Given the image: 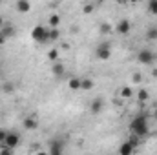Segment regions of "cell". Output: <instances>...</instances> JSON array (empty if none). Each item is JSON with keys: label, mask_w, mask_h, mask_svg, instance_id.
Segmentation results:
<instances>
[{"label": "cell", "mask_w": 157, "mask_h": 155, "mask_svg": "<svg viewBox=\"0 0 157 155\" xmlns=\"http://www.w3.org/2000/svg\"><path fill=\"white\" fill-rule=\"evenodd\" d=\"M130 131H132V135H135V137H144V135H148V131H150V126H148V117L144 115V113H141V115H135L132 119V122H130Z\"/></svg>", "instance_id": "cell-1"}, {"label": "cell", "mask_w": 157, "mask_h": 155, "mask_svg": "<svg viewBox=\"0 0 157 155\" xmlns=\"http://www.w3.org/2000/svg\"><path fill=\"white\" fill-rule=\"evenodd\" d=\"M31 39L35 40V42H39V44L49 42V28H46V26H35L31 29Z\"/></svg>", "instance_id": "cell-2"}, {"label": "cell", "mask_w": 157, "mask_h": 155, "mask_svg": "<svg viewBox=\"0 0 157 155\" xmlns=\"http://www.w3.org/2000/svg\"><path fill=\"white\" fill-rule=\"evenodd\" d=\"M95 55L99 60H110L112 59V44L110 42H101L95 49Z\"/></svg>", "instance_id": "cell-3"}, {"label": "cell", "mask_w": 157, "mask_h": 155, "mask_svg": "<svg viewBox=\"0 0 157 155\" xmlns=\"http://www.w3.org/2000/svg\"><path fill=\"white\" fill-rule=\"evenodd\" d=\"M157 55L152 51V49H141L139 53H137V62H141V64H144V66H152L154 62H155Z\"/></svg>", "instance_id": "cell-4"}, {"label": "cell", "mask_w": 157, "mask_h": 155, "mask_svg": "<svg viewBox=\"0 0 157 155\" xmlns=\"http://www.w3.org/2000/svg\"><path fill=\"white\" fill-rule=\"evenodd\" d=\"M18 144H20V135H18V133H15V131H9V133H7V137H6V141H4V144H2L0 148L15 150Z\"/></svg>", "instance_id": "cell-5"}, {"label": "cell", "mask_w": 157, "mask_h": 155, "mask_svg": "<svg viewBox=\"0 0 157 155\" xmlns=\"http://www.w3.org/2000/svg\"><path fill=\"white\" fill-rule=\"evenodd\" d=\"M48 153L49 155H64V141L62 139H51Z\"/></svg>", "instance_id": "cell-6"}, {"label": "cell", "mask_w": 157, "mask_h": 155, "mask_svg": "<svg viewBox=\"0 0 157 155\" xmlns=\"http://www.w3.org/2000/svg\"><path fill=\"white\" fill-rule=\"evenodd\" d=\"M113 29L117 31L119 35H128V33H130V29H132V22H130L128 18H121Z\"/></svg>", "instance_id": "cell-7"}, {"label": "cell", "mask_w": 157, "mask_h": 155, "mask_svg": "<svg viewBox=\"0 0 157 155\" xmlns=\"http://www.w3.org/2000/svg\"><path fill=\"white\" fill-rule=\"evenodd\" d=\"M24 128L26 130H37L39 128V120H37V117L35 115H29V117H24Z\"/></svg>", "instance_id": "cell-8"}, {"label": "cell", "mask_w": 157, "mask_h": 155, "mask_svg": "<svg viewBox=\"0 0 157 155\" xmlns=\"http://www.w3.org/2000/svg\"><path fill=\"white\" fill-rule=\"evenodd\" d=\"M102 108H104V102H102V99H95V100H91L90 112H91L93 115H97V113H101V112H102Z\"/></svg>", "instance_id": "cell-9"}, {"label": "cell", "mask_w": 157, "mask_h": 155, "mask_svg": "<svg viewBox=\"0 0 157 155\" xmlns=\"http://www.w3.org/2000/svg\"><path fill=\"white\" fill-rule=\"evenodd\" d=\"M133 152H135V148H133L128 141L119 146V155H133Z\"/></svg>", "instance_id": "cell-10"}, {"label": "cell", "mask_w": 157, "mask_h": 155, "mask_svg": "<svg viewBox=\"0 0 157 155\" xmlns=\"http://www.w3.org/2000/svg\"><path fill=\"white\" fill-rule=\"evenodd\" d=\"M15 7H17V11H20V13H29V11H31V4H29L28 0H18V2L15 4Z\"/></svg>", "instance_id": "cell-11"}, {"label": "cell", "mask_w": 157, "mask_h": 155, "mask_svg": "<svg viewBox=\"0 0 157 155\" xmlns=\"http://www.w3.org/2000/svg\"><path fill=\"white\" fill-rule=\"evenodd\" d=\"M51 73H53L55 77H62V75L66 73V66H64V64H60V62H55V64H53V68H51Z\"/></svg>", "instance_id": "cell-12"}, {"label": "cell", "mask_w": 157, "mask_h": 155, "mask_svg": "<svg viewBox=\"0 0 157 155\" xmlns=\"http://www.w3.org/2000/svg\"><path fill=\"white\" fill-rule=\"evenodd\" d=\"M59 24H60V17H59L57 13L49 15V20H48V28H49V29H57V28H59Z\"/></svg>", "instance_id": "cell-13"}, {"label": "cell", "mask_w": 157, "mask_h": 155, "mask_svg": "<svg viewBox=\"0 0 157 155\" xmlns=\"http://www.w3.org/2000/svg\"><path fill=\"white\" fill-rule=\"evenodd\" d=\"M93 88H95V82L91 78H80V89L82 91H90Z\"/></svg>", "instance_id": "cell-14"}, {"label": "cell", "mask_w": 157, "mask_h": 155, "mask_svg": "<svg viewBox=\"0 0 157 155\" xmlns=\"http://www.w3.org/2000/svg\"><path fill=\"white\" fill-rule=\"evenodd\" d=\"M119 95H121V99H132L133 97V88L132 86H124V88H121Z\"/></svg>", "instance_id": "cell-15"}, {"label": "cell", "mask_w": 157, "mask_h": 155, "mask_svg": "<svg viewBox=\"0 0 157 155\" xmlns=\"http://www.w3.org/2000/svg\"><path fill=\"white\" fill-rule=\"evenodd\" d=\"M68 88H70L71 91H78V89H80V78L78 77H71L70 78V82H68Z\"/></svg>", "instance_id": "cell-16"}, {"label": "cell", "mask_w": 157, "mask_h": 155, "mask_svg": "<svg viewBox=\"0 0 157 155\" xmlns=\"http://www.w3.org/2000/svg\"><path fill=\"white\" fill-rule=\"evenodd\" d=\"M148 99H150V93H148L146 89H143V88L137 89V100H139V102H146Z\"/></svg>", "instance_id": "cell-17"}, {"label": "cell", "mask_w": 157, "mask_h": 155, "mask_svg": "<svg viewBox=\"0 0 157 155\" xmlns=\"http://www.w3.org/2000/svg\"><path fill=\"white\" fill-rule=\"evenodd\" d=\"M146 39L148 40H157V26H150L146 31Z\"/></svg>", "instance_id": "cell-18"}, {"label": "cell", "mask_w": 157, "mask_h": 155, "mask_svg": "<svg viewBox=\"0 0 157 155\" xmlns=\"http://www.w3.org/2000/svg\"><path fill=\"white\" fill-rule=\"evenodd\" d=\"M2 91L4 93H13L15 91V84L13 82H4L2 84Z\"/></svg>", "instance_id": "cell-19"}, {"label": "cell", "mask_w": 157, "mask_h": 155, "mask_svg": "<svg viewBox=\"0 0 157 155\" xmlns=\"http://www.w3.org/2000/svg\"><path fill=\"white\" fill-rule=\"evenodd\" d=\"M112 31H113V28H112L110 24H106V22L101 24V33H102V35H110Z\"/></svg>", "instance_id": "cell-20"}, {"label": "cell", "mask_w": 157, "mask_h": 155, "mask_svg": "<svg viewBox=\"0 0 157 155\" xmlns=\"http://www.w3.org/2000/svg\"><path fill=\"white\" fill-rule=\"evenodd\" d=\"M59 39H60V31L59 29H49V42H55Z\"/></svg>", "instance_id": "cell-21"}, {"label": "cell", "mask_w": 157, "mask_h": 155, "mask_svg": "<svg viewBox=\"0 0 157 155\" xmlns=\"http://www.w3.org/2000/svg\"><path fill=\"white\" fill-rule=\"evenodd\" d=\"M148 11H150V15H157V0L148 2Z\"/></svg>", "instance_id": "cell-22"}, {"label": "cell", "mask_w": 157, "mask_h": 155, "mask_svg": "<svg viewBox=\"0 0 157 155\" xmlns=\"http://www.w3.org/2000/svg\"><path fill=\"white\" fill-rule=\"evenodd\" d=\"M93 9H95V6H93V4H84L82 13H84V15H90V13H93Z\"/></svg>", "instance_id": "cell-23"}, {"label": "cell", "mask_w": 157, "mask_h": 155, "mask_svg": "<svg viewBox=\"0 0 157 155\" xmlns=\"http://www.w3.org/2000/svg\"><path fill=\"white\" fill-rule=\"evenodd\" d=\"M48 59L55 62V60L59 59V51H57V49H49V51H48Z\"/></svg>", "instance_id": "cell-24"}, {"label": "cell", "mask_w": 157, "mask_h": 155, "mask_svg": "<svg viewBox=\"0 0 157 155\" xmlns=\"http://www.w3.org/2000/svg\"><path fill=\"white\" fill-rule=\"evenodd\" d=\"M128 142H130V144H132L133 148H137V146L141 144V139H139V137H135V135H132V139H130Z\"/></svg>", "instance_id": "cell-25"}, {"label": "cell", "mask_w": 157, "mask_h": 155, "mask_svg": "<svg viewBox=\"0 0 157 155\" xmlns=\"http://www.w3.org/2000/svg\"><path fill=\"white\" fill-rule=\"evenodd\" d=\"M132 80H133L135 84H139V82L143 80V75H141V73H133V75H132Z\"/></svg>", "instance_id": "cell-26"}, {"label": "cell", "mask_w": 157, "mask_h": 155, "mask_svg": "<svg viewBox=\"0 0 157 155\" xmlns=\"http://www.w3.org/2000/svg\"><path fill=\"white\" fill-rule=\"evenodd\" d=\"M7 133H9V131H6V130H0V146L4 144V141H6V137H7Z\"/></svg>", "instance_id": "cell-27"}, {"label": "cell", "mask_w": 157, "mask_h": 155, "mask_svg": "<svg viewBox=\"0 0 157 155\" xmlns=\"http://www.w3.org/2000/svg\"><path fill=\"white\" fill-rule=\"evenodd\" d=\"M0 155H13V150H7V148H0Z\"/></svg>", "instance_id": "cell-28"}, {"label": "cell", "mask_w": 157, "mask_h": 155, "mask_svg": "<svg viewBox=\"0 0 157 155\" xmlns=\"http://www.w3.org/2000/svg\"><path fill=\"white\" fill-rule=\"evenodd\" d=\"M37 155H49V153H48V152H42V150H39V152H37Z\"/></svg>", "instance_id": "cell-29"}, {"label": "cell", "mask_w": 157, "mask_h": 155, "mask_svg": "<svg viewBox=\"0 0 157 155\" xmlns=\"http://www.w3.org/2000/svg\"><path fill=\"white\" fill-rule=\"evenodd\" d=\"M2 44H6V39H4V37L0 35V46H2Z\"/></svg>", "instance_id": "cell-30"}, {"label": "cell", "mask_w": 157, "mask_h": 155, "mask_svg": "<svg viewBox=\"0 0 157 155\" xmlns=\"http://www.w3.org/2000/svg\"><path fill=\"white\" fill-rule=\"evenodd\" d=\"M152 75H154V77H157V68H154V70H152Z\"/></svg>", "instance_id": "cell-31"}, {"label": "cell", "mask_w": 157, "mask_h": 155, "mask_svg": "<svg viewBox=\"0 0 157 155\" xmlns=\"http://www.w3.org/2000/svg\"><path fill=\"white\" fill-rule=\"evenodd\" d=\"M155 117H157V108H155Z\"/></svg>", "instance_id": "cell-32"}]
</instances>
